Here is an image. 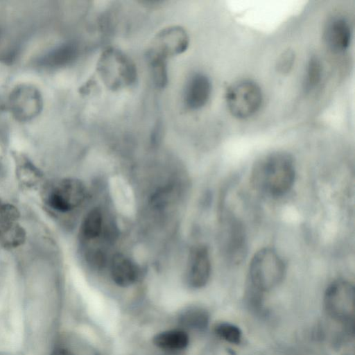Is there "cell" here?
I'll return each instance as SVG.
<instances>
[{
	"instance_id": "cell-1",
	"label": "cell",
	"mask_w": 355,
	"mask_h": 355,
	"mask_svg": "<svg viewBox=\"0 0 355 355\" xmlns=\"http://www.w3.org/2000/svg\"><path fill=\"white\" fill-rule=\"evenodd\" d=\"M295 178L294 160L284 152H275L260 158L254 164L251 181L259 191L279 197L293 187Z\"/></svg>"
},
{
	"instance_id": "cell-2",
	"label": "cell",
	"mask_w": 355,
	"mask_h": 355,
	"mask_svg": "<svg viewBox=\"0 0 355 355\" xmlns=\"http://www.w3.org/2000/svg\"><path fill=\"white\" fill-rule=\"evenodd\" d=\"M96 70L104 85L112 91H119L134 85L137 71L134 62L124 52L109 47L100 55Z\"/></svg>"
},
{
	"instance_id": "cell-3",
	"label": "cell",
	"mask_w": 355,
	"mask_h": 355,
	"mask_svg": "<svg viewBox=\"0 0 355 355\" xmlns=\"http://www.w3.org/2000/svg\"><path fill=\"white\" fill-rule=\"evenodd\" d=\"M285 273L286 266L280 255L265 248L257 252L250 261L247 286L264 293L277 287Z\"/></svg>"
},
{
	"instance_id": "cell-4",
	"label": "cell",
	"mask_w": 355,
	"mask_h": 355,
	"mask_svg": "<svg viewBox=\"0 0 355 355\" xmlns=\"http://www.w3.org/2000/svg\"><path fill=\"white\" fill-rule=\"evenodd\" d=\"M83 184L75 178H62L46 182L42 190L46 208L56 214H66L78 207L85 198Z\"/></svg>"
},
{
	"instance_id": "cell-5",
	"label": "cell",
	"mask_w": 355,
	"mask_h": 355,
	"mask_svg": "<svg viewBox=\"0 0 355 355\" xmlns=\"http://www.w3.org/2000/svg\"><path fill=\"white\" fill-rule=\"evenodd\" d=\"M220 243L225 260L230 264L240 263L248 250L247 237L242 222L232 211L225 209L220 223Z\"/></svg>"
},
{
	"instance_id": "cell-6",
	"label": "cell",
	"mask_w": 355,
	"mask_h": 355,
	"mask_svg": "<svg viewBox=\"0 0 355 355\" xmlns=\"http://www.w3.org/2000/svg\"><path fill=\"white\" fill-rule=\"evenodd\" d=\"M324 304L327 314L345 328L354 329V287L349 281L338 279L327 288Z\"/></svg>"
},
{
	"instance_id": "cell-7",
	"label": "cell",
	"mask_w": 355,
	"mask_h": 355,
	"mask_svg": "<svg viewBox=\"0 0 355 355\" xmlns=\"http://www.w3.org/2000/svg\"><path fill=\"white\" fill-rule=\"evenodd\" d=\"M225 100L232 115L243 119L251 116L259 109L262 103V92L255 82L242 80L228 87Z\"/></svg>"
},
{
	"instance_id": "cell-8",
	"label": "cell",
	"mask_w": 355,
	"mask_h": 355,
	"mask_svg": "<svg viewBox=\"0 0 355 355\" xmlns=\"http://www.w3.org/2000/svg\"><path fill=\"white\" fill-rule=\"evenodd\" d=\"M189 45L187 31L180 26H170L160 30L153 37L146 56L167 60L185 52Z\"/></svg>"
},
{
	"instance_id": "cell-9",
	"label": "cell",
	"mask_w": 355,
	"mask_h": 355,
	"mask_svg": "<svg viewBox=\"0 0 355 355\" xmlns=\"http://www.w3.org/2000/svg\"><path fill=\"white\" fill-rule=\"evenodd\" d=\"M211 270V259L207 248L205 245L194 248L189 257L186 275L187 284L193 288H202L209 279Z\"/></svg>"
},
{
	"instance_id": "cell-10",
	"label": "cell",
	"mask_w": 355,
	"mask_h": 355,
	"mask_svg": "<svg viewBox=\"0 0 355 355\" xmlns=\"http://www.w3.org/2000/svg\"><path fill=\"white\" fill-rule=\"evenodd\" d=\"M211 92V83L204 73H196L188 80L184 93V102L187 108L198 110L208 102Z\"/></svg>"
},
{
	"instance_id": "cell-11",
	"label": "cell",
	"mask_w": 355,
	"mask_h": 355,
	"mask_svg": "<svg viewBox=\"0 0 355 355\" xmlns=\"http://www.w3.org/2000/svg\"><path fill=\"white\" fill-rule=\"evenodd\" d=\"M351 35L348 21L342 17H336L329 21L325 27V43L330 51L339 53L348 48Z\"/></svg>"
},
{
	"instance_id": "cell-12",
	"label": "cell",
	"mask_w": 355,
	"mask_h": 355,
	"mask_svg": "<svg viewBox=\"0 0 355 355\" xmlns=\"http://www.w3.org/2000/svg\"><path fill=\"white\" fill-rule=\"evenodd\" d=\"M110 275L113 282L121 287H128L136 282L139 270L135 262L123 255H115L111 261Z\"/></svg>"
},
{
	"instance_id": "cell-13",
	"label": "cell",
	"mask_w": 355,
	"mask_h": 355,
	"mask_svg": "<svg viewBox=\"0 0 355 355\" xmlns=\"http://www.w3.org/2000/svg\"><path fill=\"white\" fill-rule=\"evenodd\" d=\"M153 343L167 352H178L188 346L189 338L184 329H171L157 334L153 338Z\"/></svg>"
},
{
	"instance_id": "cell-14",
	"label": "cell",
	"mask_w": 355,
	"mask_h": 355,
	"mask_svg": "<svg viewBox=\"0 0 355 355\" xmlns=\"http://www.w3.org/2000/svg\"><path fill=\"white\" fill-rule=\"evenodd\" d=\"M209 320L207 310L199 306H187L178 315V322L184 330L203 331L207 328Z\"/></svg>"
},
{
	"instance_id": "cell-15",
	"label": "cell",
	"mask_w": 355,
	"mask_h": 355,
	"mask_svg": "<svg viewBox=\"0 0 355 355\" xmlns=\"http://www.w3.org/2000/svg\"><path fill=\"white\" fill-rule=\"evenodd\" d=\"M26 232L18 220L0 222V245L6 249H15L26 241Z\"/></svg>"
},
{
	"instance_id": "cell-16",
	"label": "cell",
	"mask_w": 355,
	"mask_h": 355,
	"mask_svg": "<svg viewBox=\"0 0 355 355\" xmlns=\"http://www.w3.org/2000/svg\"><path fill=\"white\" fill-rule=\"evenodd\" d=\"M78 55L76 44L67 43L53 50L44 58L45 64L51 67H62L74 61Z\"/></svg>"
},
{
	"instance_id": "cell-17",
	"label": "cell",
	"mask_w": 355,
	"mask_h": 355,
	"mask_svg": "<svg viewBox=\"0 0 355 355\" xmlns=\"http://www.w3.org/2000/svg\"><path fill=\"white\" fill-rule=\"evenodd\" d=\"M103 229V215L99 209L89 211L85 216L80 227V235L87 241L97 238Z\"/></svg>"
},
{
	"instance_id": "cell-18",
	"label": "cell",
	"mask_w": 355,
	"mask_h": 355,
	"mask_svg": "<svg viewBox=\"0 0 355 355\" xmlns=\"http://www.w3.org/2000/svg\"><path fill=\"white\" fill-rule=\"evenodd\" d=\"M146 58L150 69L153 82L156 87L164 89L168 81L166 60L154 56H146Z\"/></svg>"
},
{
	"instance_id": "cell-19",
	"label": "cell",
	"mask_w": 355,
	"mask_h": 355,
	"mask_svg": "<svg viewBox=\"0 0 355 355\" xmlns=\"http://www.w3.org/2000/svg\"><path fill=\"white\" fill-rule=\"evenodd\" d=\"M320 60L313 56L309 60L303 83V88L308 93L313 90L320 83L322 76Z\"/></svg>"
},
{
	"instance_id": "cell-20",
	"label": "cell",
	"mask_w": 355,
	"mask_h": 355,
	"mask_svg": "<svg viewBox=\"0 0 355 355\" xmlns=\"http://www.w3.org/2000/svg\"><path fill=\"white\" fill-rule=\"evenodd\" d=\"M215 334L231 344H239L242 339V331L239 327L230 322H220L214 328Z\"/></svg>"
},
{
	"instance_id": "cell-21",
	"label": "cell",
	"mask_w": 355,
	"mask_h": 355,
	"mask_svg": "<svg viewBox=\"0 0 355 355\" xmlns=\"http://www.w3.org/2000/svg\"><path fill=\"white\" fill-rule=\"evenodd\" d=\"M25 164L20 165L17 172L19 180L25 187L35 186L40 181L42 173L31 163Z\"/></svg>"
},
{
	"instance_id": "cell-22",
	"label": "cell",
	"mask_w": 355,
	"mask_h": 355,
	"mask_svg": "<svg viewBox=\"0 0 355 355\" xmlns=\"http://www.w3.org/2000/svg\"><path fill=\"white\" fill-rule=\"evenodd\" d=\"M295 54L293 51L288 49L284 51L277 61V70L281 73H288L294 63Z\"/></svg>"
},
{
	"instance_id": "cell-23",
	"label": "cell",
	"mask_w": 355,
	"mask_h": 355,
	"mask_svg": "<svg viewBox=\"0 0 355 355\" xmlns=\"http://www.w3.org/2000/svg\"><path fill=\"white\" fill-rule=\"evenodd\" d=\"M51 355H74V354L70 350H69L66 348L60 347V348L55 349L51 354Z\"/></svg>"
},
{
	"instance_id": "cell-24",
	"label": "cell",
	"mask_w": 355,
	"mask_h": 355,
	"mask_svg": "<svg viewBox=\"0 0 355 355\" xmlns=\"http://www.w3.org/2000/svg\"><path fill=\"white\" fill-rule=\"evenodd\" d=\"M168 355H177L175 353L177 352H168Z\"/></svg>"
}]
</instances>
